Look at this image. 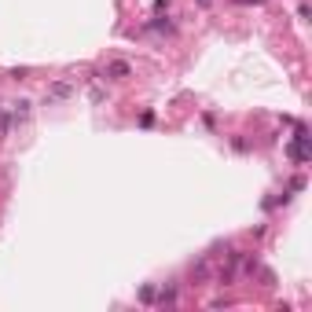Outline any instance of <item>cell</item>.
I'll return each mask as SVG.
<instances>
[{
  "instance_id": "1",
  "label": "cell",
  "mask_w": 312,
  "mask_h": 312,
  "mask_svg": "<svg viewBox=\"0 0 312 312\" xmlns=\"http://www.w3.org/2000/svg\"><path fill=\"white\" fill-rule=\"evenodd\" d=\"M290 155H294V162H305V158H309V132L305 129H297L294 143H290Z\"/></svg>"
},
{
  "instance_id": "2",
  "label": "cell",
  "mask_w": 312,
  "mask_h": 312,
  "mask_svg": "<svg viewBox=\"0 0 312 312\" xmlns=\"http://www.w3.org/2000/svg\"><path fill=\"white\" fill-rule=\"evenodd\" d=\"M70 92H74V85H70V81H55V85L48 88V99H66Z\"/></svg>"
},
{
  "instance_id": "3",
  "label": "cell",
  "mask_w": 312,
  "mask_h": 312,
  "mask_svg": "<svg viewBox=\"0 0 312 312\" xmlns=\"http://www.w3.org/2000/svg\"><path fill=\"white\" fill-rule=\"evenodd\" d=\"M107 77H114V81H118V77H129V63H110L107 66Z\"/></svg>"
},
{
  "instance_id": "4",
  "label": "cell",
  "mask_w": 312,
  "mask_h": 312,
  "mask_svg": "<svg viewBox=\"0 0 312 312\" xmlns=\"http://www.w3.org/2000/svg\"><path fill=\"white\" fill-rule=\"evenodd\" d=\"M140 301H147V305L155 301V287H143V290H140Z\"/></svg>"
}]
</instances>
